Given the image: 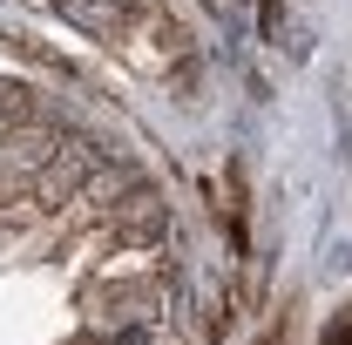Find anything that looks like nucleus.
Instances as JSON below:
<instances>
[{"label":"nucleus","instance_id":"1","mask_svg":"<svg viewBox=\"0 0 352 345\" xmlns=\"http://www.w3.org/2000/svg\"><path fill=\"white\" fill-rule=\"evenodd\" d=\"M318 345H352V311H346V318H339V325H332V332H325Z\"/></svg>","mask_w":352,"mask_h":345}]
</instances>
